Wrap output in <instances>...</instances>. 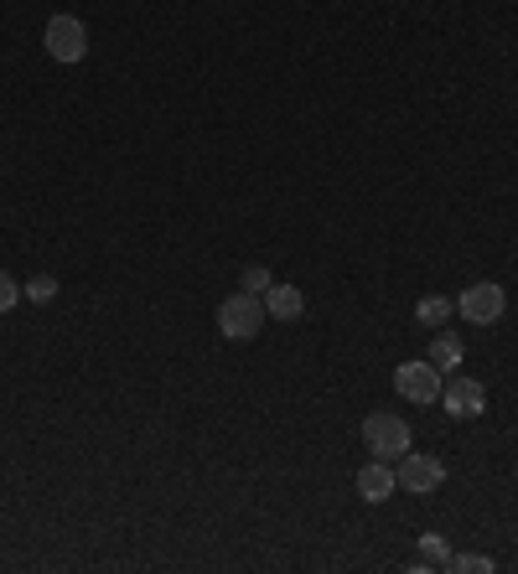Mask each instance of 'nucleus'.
Listing matches in <instances>:
<instances>
[{
  "label": "nucleus",
  "instance_id": "obj_10",
  "mask_svg": "<svg viewBox=\"0 0 518 574\" xmlns=\"http://www.w3.org/2000/svg\"><path fill=\"white\" fill-rule=\"evenodd\" d=\"M425 570H451V549L441 533H420V559H414V574Z\"/></svg>",
  "mask_w": 518,
  "mask_h": 574
},
{
  "label": "nucleus",
  "instance_id": "obj_3",
  "mask_svg": "<svg viewBox=\"0 0 518 574\" xmlns=\"http://www.w3.org/2000/svg\"><path fill=\"white\" fill-rule=\"evenodd\" d=\"M410 424L399 420V414H368L363 420V445H368V456L379 461H399L404 451H410Z\"/></svg>",
  "mask_w": 518,
  "mask_h": 574
},
{
  "label": "nucleus",
  "instance_id": "obj_1",
  "mask_svg": "<svg viewBox=\"0 0 518 574\" xmlns=\"http://www.w3.org/2000/svg\"><path fill=\"white\" fill-rule=\"evenodd\" d=\"M441 389H446V378H441L431 357H414V362L395 368V393L404 404H441Z\"/></svg>",
  "mask_w": 518,
  "mask_h": 574
},
{
  "label": "nucleus",
  "instance_id": "obj_9",
  "mask_svg": "<svg viewBox=\"0 0 518 574\" xmlns=\"http://www.w3.org/2000/svg\"><path fill=\"white\" fill-rule=\"evenodd\" d=\"M301 311H306L301 285H270L265 290V316H270V322H295Z\"/></svg>",
  "mask_w": 518,
  "mask_h": 574
},
{
  "label": "nucleus",
  "instance_id": "obj_16",
  "mask_svg": "<svg viewBox=\"0 0 518 574\" xmlns=\"http://www.w3.org/2000/svg\"><path fill=\"white\" fill-rule=\"evenodd\" d=\"M17 301H21V285H17V280H11L6 270H0V316H6V311H11Z\"/></svg>",
  "mask_w": 518,
  "mask_h": 574
},
{
  "label": "nucleus",
  "instance_id": "obj_12",
  "mask_svg": "<svg viewBox=\"0 0 518 574\" xmlns=\"http://www.w3.org/2000/svg\"><path fill=\"white\" fill-rule=\"evenodd\" d=\"M451 311H456V301H446V295H425V301L414 305V322L420 326H446Z\"/></svg>",
  "mask_w": 518,
  "mask_h": 574
},
{
  "label": "nucleus",
  "instance_id": "obj_11",
  "mask_svg": "<svg viewBox=\"0 0 518 574\" xmlns=\"http://www.w3.org/2000/svg\"><path fill=\"white\" fill-rule=\"evenodd\" d=\"M425 357H431L441 372H456V368H462V342L451 337V332H441V337L431 342V353H425Z\"/></svg>",
  "mask_w": 518,
  "mask_h": 574
},
{
  "label": "nucleus",
  "instance_id": "obj_15",
  "mask_svg": "<svg viewBox=\"0 0 518 574\" xmlns=\"http://www.w3.org/2000/svg\"><path fill=\"white\" fill-rule=\"evenodd\" d=\"M276 285V280H270V270H265V264H249V270H244V290H249V295H259V301H265V290Z\"/></svg>",
  "mask_w": 518,
  "mask_h": 574
},
{
  "label": "nucleus",
  "instance_id": "obj_5",
  "mask_svg": "<svg viewBox=\"0 0 518 574\" xmlns=\"http://www.w3.org/2000/svg\"><path fill=\"white\" fill-rule=\"evenodd\" d=\"M42 42H47L52 63H84V57H88V26H84L78 17H68V11L47 21Z\"/></svg>",
  "mask_w": 518,
  "mask_h": 574
},
{
  "label": "nucleus",
  "instance_id": "obj_8",
  "mask_svg": "<svg viewBox=\"0 0 518 574\" xmlns=\"http://www.w3.org/2000/svg\"><path fill=\"white\" fill-rule=\"evenodd\" d=\"M399 487V476H395V466H389V461H368V466H363L358 472V497L363 502H384V497H389V491Z\"/></svg>",
  "mask_w": 518,
  "mask_h": 574
},
{
  "label": "nucleus",
  "instance_id": "obj_4",
  "mask_svg": "<svg viewBox=\"0 0 518 574\" xmlns=\"http://www.w3.org/2000/svg\"><path fill=\"white\" fill-rule=\"evenodd\" d=\"M503 305H508V290H503L498 280H477V285H466L462 295H456V311H462L472 326L503 322Z\"/></svg>",
  "mask_w": 518,
  "mask_h": 574
},
{
  "label": "nucleus",
  "instance_id": "obj_6",
  "mask_svg": "<svg viewBox=\"0 0 518 574\" xmlns=\"http://www.w3.org/2000/svg\"><path fill=\"white\" fill-rule=\"evenodd\" d=\"M441 409H446L451 420H477V414H487V389L477 378L456 372L446 389H441Z\"/></svg>",
  "mask_w": 518,
  "mask_h": 574
},
{
  "label": "nucleus",
  "instance_id": "obj_14",
  "mask_svg": "<svg viewBox=\"0 0 518 574\" xmlns=\"http://www.w3.org/2000/svg\"><path fill=\"white\" fill-rule=\"evenodd\" d=\"M21 295H26V301H36V305H47L52 295H57V280H52V274H36L32 285H21Z\"/></svg>",
  "mask_w": 518,
  "mask_h": 574
},
{
  "label": "nucleus",
  "instance_id": "obj_2",
  "mask_svg": "<svg viewBox=\"0 0 518 574\" xmlns=\"http://www.w3.org/2000/svg\"><path fill=\"white\" fill-rule=\"evenodd\" d=\"M259 326H265V301L249 295V290H239V295H228V301L218 305V332H224L228 342H255Z\"/></svg>",
  "mask_w": 518,
  "mask_h": 574
},
{
  "label": "nucleus",
  "instance_id": "obj_13",
  "mask_svg": "<svg viewBox=\"0 0 518 574\" xmlns=\"http://www.w3.org/2000/svg\"><path fill=\"white\" fill-rule=\"evenodd\" d=\"M451 570L456 574H493L498 564H493L487 554H451Z\"/></svg>",
  "mask_w": 518,
  "mask_h": 574
},
{
  "label": "nucleus",
  "instance_id": "obj_7",
  "mask_svg": "<svg viewBox=\"0 0 518 574\" xmlns=\"http://www.w3.org/2000/svg\"><path fill=\"white\" fill-rule=\"evenodd\" d=\"M399 487L414 491V497H425V491H435L441 481H446V466H441V456H399Z\"/></svg>",
  "mask_w": 518,
  "mask_h": 574
}]
</instances>
